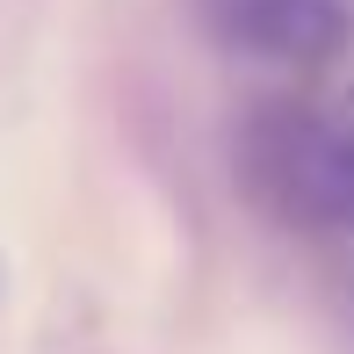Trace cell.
<instances>
[{
  "mask_svg": "<svg viewBox=\"0 0 354 354\" xmlns=\"http://www.w3.org/2000/svg\"><path fill=\"white\" fill-rule=\"evenodd\" d=\"M196 8L224 51L268 58V66H318L354 29L347 0H196Z\"/></svg>",
  "mask_w": 354,
  "mask_h": 354,
  "instance_id": "2",
  "label": "cell"
},
{
  "mask_svg": "<svg viewBox=\"0 0 354 354\" xmlns=\"http://www.w3.org/2000/svg\"><path fill=\"white\" fill-rule=\"evenodd\" d=\"M246 174L297 232H354V131L318 109H268L246 131Z\"/></svg>",
  "mask_w": 354,
  "mask_h": 354,
  "instance_id": "1",
  "label": "cell"
}]
</instances>
